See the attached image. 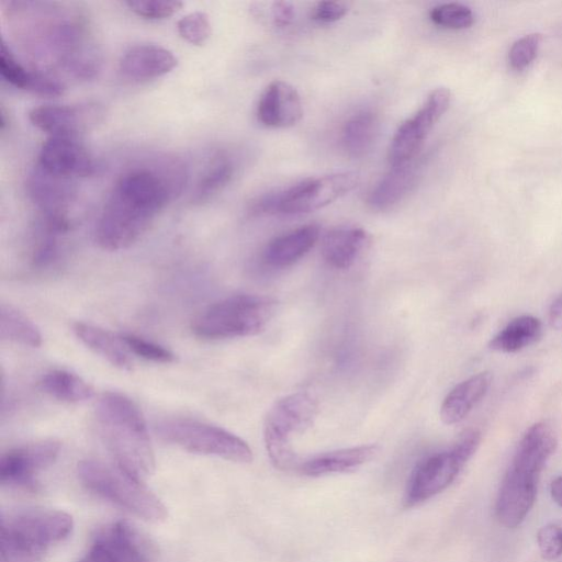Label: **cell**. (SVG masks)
Returning a JSON list of instances; mask_svg holds the SVG:
<instances>
[{
	"mask_svg": "<svg viewBox=\"0 0 562 562\" xmlns=\"http://www.w3.org/2000/svg\"><path fill=\"white\" fill-rule=\"evenodd\" d=\"M550 494L554 503L562 507V475L551 482Z\"/></svg>",
	"mask_w": 562,
	"mask_h": 562,
	"instance_id": "cell-41",
	"label": "cell"
},
{
	"mask_svg": "<svg viewBox=\"0 0 562 562\" xmlns=\"http://www.w3.org/2000/svg\"><path fill=\"white\" fill-rule=\"evenodd\" d=\"M419 164L415 160L391 167L379 182L372 188L367 204L374 211H386L396 205L412 190L419 175Z\"/></svg>",
	"mask_w": 562,
	"mask_h": 562,
	"instance_id": "cell-25",
	"label": "cell"
},
{
	"mask_svg": "<svg viewBox=\"0 0 562 562\" xmlns=\"http://www.w3.org/2000/svg\"><path fill=\"white\" fill-rule=\"evenodd\" d=\"M548 321L553 329L562 330V293L551 303Z\"/></svg>",
	"mask_w": 562,
	"mask_h": 562,
	"instance_id": "cell-40",
	"label": "cell"
},
{
	"mask_svg": "<svg viewBox=\"0 0 562 562\" xmlns=\"http://www.w3.org/2000/svg\"><path fill=\"white\" fill-rule=\"evenodd\" d=\"M468 461L453 447L422 460L409 477L404 504L414 507L446 490Z\"/></svg>",
	"mask_w": 562,
	"mask_h": 562,
	"instance_id": "cell-11",
	"label": "cell"
},
{
	"mask_svg": "<svg viewBox=\"0 0 562 562\" xmlns=\"http://www.w3.org/2000/svg\"><path fill=\"white\" fill-rule=\"evenodd\" d=\"M26 190L41 216L70 218L68 211L76 196L72 179L49 175L35 166L29 175Z\"/></svg>",
	"mask_w": 562,
	"mask_h": 562,
	"instance_id": "cell-15",
	"label": "cell"
},
{
	"mask_svg": "<svg viewBox=\"0 0 562 562\" xmlns=\"http://www.w3.org/2000/svg\"><path fill=\"white\" fill-rule=\"evenodd\" d=\"M235 171L234 164L226 155L216 156L199 179L192 202L205 203L220 193L232 180Z\"/></svg>",
	"mask_w": 562,
	"mask_h": 562,
	"instance_id": "cell-31",
	"label": "cell"
},
{
	"mask_svg": "<svg viewBox=\"0 0 562 562\" xmlns=\"http://www.w3.org/2000/svg\"><path fill=\"white\" fill-rule=\"evenodd\" d=\"M542 334L541 322L532 315L512 319L490 341V347L499 352H517L535 344Z\"/></svg>",
	"mask_w": 562,
	"mask_h": 562,
	"instance_id": "cell-28",
	"label": "cell"
},
{
	"mask_svg": "<svg viewBox=\"0 0 562 562\" xmlns=\"http://www.w3.org/2000/svg\"><path fill=\"white\" fill-rule=\"evenodd\" d=\"M359 181L360 176L355 171L305 179L278 191L277 214L296 215L316 211L352 191Z\"/></svg>",
	"mask_w": 562,
	"mask_h": 562,
	"instance_id": "cell-9",
	"label": "cell"
},
{
	"mask_svg": "<svg viewBox=\"0 0 562 562\" xmlns=\"http://www.w3.org/2000/svg\"><path fill=\"white\" fill-rule=\"evenodd\" d=\"M539 477L509 467L501 484L495 514L507 528L518 527L532 508Z\"/></svg>",
	"mask_w": 562,
	"mask_h": 562,
	"instance_id": "cell-14",
	"label": "cell"
},
{
	"mask_svg": "<svg viewBox=\"0 0 562 562\" xmlns=\"http://www.w3.org/2000/svg\"><path fill=\"white\" fill-rule=\"evenodd\" d=\"M319 232L318 225L307 224L274 237L262 249V263L270 269L294 265L314 247Z\"/></svg>",
	"mask_w": 562,
	"mask_h": 562,
	"instance_id": "cell-20",
	"label": "cell"
},
{
	"mask_svg": "<svg viewBox=\"0 0 562 562\" xmlns=\"http://www.w3.org/2000/svg\"><path fill=\"white\" fill-rule=\"evenodd\" d=\"M379 452L376 445H362L321 453L300 462L297 470L307 476H322L353 471L371 461Z\"/></svg>",
	"mask_w": 562,
	"mask_h": 562,
	"instance_id": "cell-21",
	"label": "cell"
},
{
	"mask_svg": "<svg viewBox=\"0 0 562 562\" xmlns=\"http://www.w3.org/2000/svg\"><path fill=\"white\" fill-rule=\"evenodd\" d=\"M1 77L15 88L30 90L42 95L63 94L65 86L58 79L36 70L25 68L15 57L10 46L1 40L0 49Z\"/></svg>",
	"mask_w": 562,
	"mask_h": 562,
	"instance_id": "cell-23",
	"label": "cell"
},
{
	"mask_svg": "<svg viewBox=\"0 0 562 562\" xmlns=\"http://www.w3.org/2000/svg\"><path fill=\"white\" fill-rule=\"evenodd\" d=\"M379 132V119L370 110H363L350 116L342 126L341 144L345 151L359 158L371 149Z\"/></svg>",
	"mask_w": 562,
	"mask_h": 562,
	"instance_id": "cell-27",
	"label": "cell"
},
{
	"mask_svg": "<svg viewBox=\"0 0 562 562\" xmlns=\"http://www.w3.org/2000/svg\"><path fill=\"white\" fill-rule=\"evenodd\" d=\"M89 549L106 562H151L155 552L146 537L122 520L100 528Z\"/></svg>",
	"mask_w": 562,
	"mask_h": 562,
	"instance_id": "cell-13",
	"label": "cell"
},
{
	"mask_svg": "<svg viewBox=\"0 0 562 562\" xmlns=\"http://www.w3.org/2000/svg\"><path fill=\"white\" fill-rule=\"evenodd\" d=\"M348 10L349 4L345 1H321L312 9L311 18L319 23H331L340 20Z\"/></svg>",
	"mask_w": 562,
	"mask_h": 562,
	"instance_id": "cell-38",
	"label": "cell"
},
{
	"mask_svg": "<svg viewBox=\"0 0 562 562\" xmlns=\"http://www.w3.org/2000/svg\"><path fill=\"white\" fill-rule=\"evenodd\" d=\"M78 477L91 493L150 522H161L168 509L161 499L116 465L87 459L78 463Z\"/></svg>",
	"mask_w": 562,
	"mask_h": 562,
	"instance_id": "cell-5",
	"label": "cell"
},
{
	"mask_svg": "<svg viewBox=\"0 0 562 562\" xmlns=\"http://www.w3.org/2000/svg\"><path fill=\"white\" fill-rule=\"evenodd\" d=\"M269 296L235 294L215 302L192 322V333L203 339H228L262 331L277 312Z\"/></svg>",
	"mask_w": 562,
	"mask_h": 562,
	"instance_id": "cell-4",
	"label": "cell"
},
{
	"mask_svg": "<svg viewBox=\"0 0 562 562\" xmlns=\"http://www.w3.org/2000/svg\"><path fill=\"white\" fill-rule=\"evenodd\" d=\"M450 101L451 92L448 88H436L419 110L398 126L387 150L391 167L415 160L427 135L448 110Z\"/></svg>",
	"mask_w": 562,
	"mask_h": 562,
	"instance_id": "cell-8",
	"label": "cell"
},
{
	"mask_svg": "<svg viewBox=\"0 0 562 562\" xmlns=\"http://www.w3.org/2000/svg\"><path fill=\"white\" fill-rule=\"evenodd\" d=\"M125 4L136 15L150 21L168 19L183 5L181 1L167 0H130Z\"/></svg>",
	"mask_w": 562,
	"mask_h": 562,
	"instance_id": "cell-36",
	"label": "cell"
},
{
	"mask_svg": "<svg viewBox=\"0 0 562 562\" xmlns=\"http://www.w3.org/2000/svg\"><path fill=\"white\" fill-rule=\"evenodd\" d=\"M60 443L53 439L20 446L0 459V483L3 486L35 490L37 475L57 459Z\"/></svg>",
	"mask_w": 562,
	"mask_h": 562,
	"instance_id": "cell-10",
	"label": "cell"
},
{
	"mask_svg": "<svg viewBox=\"0 0 562 562\" xmlns=\"http://www.w3.org/2000/svg\"><path fill=\"white\" fill-rule=\"evenodd\" d=\"M557 446L558 437L553 427L547 422L536 423L520 439L510 468L539 477Z\"/></svg>",
	"mask_w": 562,
	"mask_h": 562,
	"instance_id": "cell-19",
	"label": "cell"
},
{
	"mask_svg": "<svg viewBox=\"0 0 562 562\" xmlns=\"http://www.w3.org/2000/svg\"><path fill=\"white\" fill-rule=\"evenodd\" d=\"M541 43L539 33L524 35L513 43L508 52V63L514 70H524L536 58Z\"/></svg>",
	"mask_w": 562,
	"mask_h": 562,
	"instance_id": "cell-35",
	"label": "cell"
},
{
	"mask_svg": "<svg viewBox=\"0 0 562 562\" xmlns=\"http://www.w3.org/2000/svg\"><path fill=\"white\" fill-rule=\"evenodd\" d=\"M171 50L157 44H137L130 47L119 61L121 75L132 81H144L161 77L177 66Z\"/></svg>",
	"mask_w": 562,
	"mask_h": 562,
	"instance_id": "cell-18",
	"label": "cell"
},
{
	"mask_svg": "<svg viewBox=\"0 0 562 562\" xmlns=\"http://www.w3.org/2000/svg\"><path fill=\"white\" fill-rule=\"evenodd\" d=\"M95 420L117 468L142 482L154 473L156 460L147 424L133 400L120 392L103 393Z\"/></svg>",
	"mask_w": 562,
	"mask_h": 562,
	"instance_id": "cell-2",
	"label": "cell"
},
{
	"mask_svg": "<svg viewBox=\"0 0 562 562\" xmlns=\"http://www.w3.org/2000/svg\"><path fill=\"white\" fill-rule=\"evenodd\" d=\"M431 22L448 30H463L474 23V13L465 4L449 2L435 5L429 11Z\"/></svg>",
	"mask_w": 562,
	"mask_h": 562,
	"instance_id": "cell-32",
	"label": "cell"
},
{
	"mask_svg": "<svg viewBox=\"0 0 562 562\" xmlns=\"http://www.w3.org/2000/svg\"><path fill=\"white\" fill-rule=\"evenodd\" d=\"M272 22L278 27L290 25L295 16V9L289 1H276L271 8Z\"/></svg>",
	"mask_w": 562,
	"mask_h": 562,
	"instance_id": "cell-39",
	"label": "cell"
},
{
	"mask_svg": "<svg viewBox=\"0 0 562 562\" xmlns=\"http://www.w3.org/2000/svg\"><path fill=\"white\" fill-rule=\"evenodd\" d=\"M369 244V234L358 226H339L322 240V257L335 269L350 268Z\"/></svg>",
	"mask_w": 562,
	"mask_h": 562,
	"instance_id": "cell-22",
	"label": "cell"
},
{
	"mask_svg": "<svg viewBox=\"0 0 562 562\" xmlns=\"http://www.w3.org/2000/svg\"><path fill=\"white\" fill-rule=\"evenodd\" d=\"M492 383L488 371L479 372L457 384L443 398L440 418L446 425L463 420L486 395Z\"/></svg>",
	"mask_w": 562,
	"mask_h": 562,
	"instance_id": "cell-24",
	"label": "cell"
},
{
	"mask_svg": "<svg viewBox=\"0 0 562 562\" xmlns=\"http://www.w3.org/2000/svg\"><path fill=\"white\" fill-rule=\"evenodd\" d=\"M537 543L543 559L555 560L562 555V527L549 524L537 532Z\"/></svg>",
	"mask_w": 562,
	"mask_h": 562,
	"instance_id": "cell-37",
	"label": "cell"
},
{
	"mask_svg": "<svg viewBox=\"0 0 562 562\" xmlns=\"http://www.w3.org/2000/svg\"><path fill=\"white\" fill-rule=\"evenodd\" d=\"M40 387L49 396L67 402L80 403L93 396V387L78 374L64 369H54L40 380Z\"/></svg>",
	"mask_w": 562,
	"mask_h": 562,
	"instance_id": "cell-29",
	"label": "cell"
},
{
	"mask_svg": "<svg viewBox=\"0 0 562 562\" xmlns=\"http://www.w3.org/2000/svg\"><path fill=\"white\" fill-rule=\"evenodd\" d=\"M100 115L94 104L58 105L46 104L34 108L29 113L30 122L38 130L49 134L76 135L95 122Z\"/></svg>",
	"mask_w": 562,
	"mask_h": 562,
	"instance_id": "cell-16",
	"label": "cell"
},
{
	"mask_svg": "<svg viewBox=\"0 0 562 562\" xmlns=\"http://www.w3.org/2000/svg\"><path fill=\"white\" fill-rule=\"evenodd\" d=\"M72 330L77 338L94 353L113 367L130 371L133 367L131 353L120 335L85 322H76Z\"/></svg>",
	"mask_w": 562,
	"mask_h": 562,
	"instance_id": "cell-26",
	"label": "cell"
},
{
	"mask_svg": "<svg viewBox=\"0 0 562 562\" xmlns=\"http://www.w3.org/2000/svg\"><path fill=\"white\" fill-rule=\"evenodd\" d=\"M156 431L164 441L192 453L214 456L236 463H249L254 459L250 447L240 437L198 419H166L156 426Z\"/></svg>",
	"mask_w": 562,
	"mask_h": 562,
	"instance_id": "cell-7",
	"label": "cell"
},
{
	"mask_svg": "<svg viewBox=\"0 0 562 562\" xmlns=\"http://www.w3.org/2000/svg\"><path fill=\"white\" fill-rule=\"evenodd\" d=\"M72 529V517L58 509L2 513L0 562H45L48 549L67 539Z\"/></svg>",
	"mask_w": 562,
	"mask_h": 562,
	"instance_id": "cell-3",
	"label": "cell"
},
{
	"mask_svg": "<svg viewBox=\"0 0 562 562\" xmlns=\"http://www.w3.org/2000/svg\"><path fill=\"white\" fill-rule=\"evenodd\" d=\"M317 415V402L307 392H296L277 401L263 423V440L272 464L283 471L299 467L291 436L308 429Z\"/></svg>",
	"mask_w": 562,
	"mask_h": 562,
	"instance_id": "cell-6",
	"label": "cell"
},
{
	"mask_svg": "<svg viewBox=\"0 0 562 562\" xmlns=\"http://www.w3.org/2000/svg\"><path fill=\"white\" fill-rule=\"evenodd\" d=\"M186 180L178 164L160 158L124 172L115 182L95 226L98 245L109 251L128 248L178 194Z\"/></svg>",
	"mask_w": 562,
	"mask_h": 562,
	"instance_id": "cell-1",
	"label": "cell"
},
{
	"mask_svg": "<svg viewBox=\"0 0 562 562\" xmlns=\"http://www.w3.org/2000/svg\"><path fill=\"white\" fill-rule=\"evenodd\" d=\"M179 35L193 45L203 44L211 35V24L206 13L191 12L177 22Z\"/></svg>",
	"mask_w": 562,
	"mask_h": 562,
	"instance_id": "cell-34",
	"label": "cell"
},
{
	"mask_svg": "<svg viewBox=\"0 0 562 562\" xmlns=\"http://www.w3.org/2000/svg\"><path fill=\"white\" fill-rule=\"evenodd\" d=\"M0 336L3 340L31 348L42 345V335L37 326L10 304H1L0 307Z\"/></svg>",
	"mask_w": 562,
	"mask_h": 562,
	"instance_id": "cell-30",
	"label": "cell"
},
{
	"mask_svg": "<svg viewBox=\"0 0 562 562\" xmlns=\"http://www.w3.org/2000/svg\"><path fill=\"white\" fill-rule=\"evenodd\" d=\"M120 337L130 353H133L145 360L159 363H169L176 359V356L172 351L144 337L130 333H122L120 334Z\"/></svg>",
	"mask_w": 562,
	"mask_h": 562,
	"instance_id": "cell-33",
	"label": "cell"
},
{
	"mask_svg": "<svg viewBox=\"0 0 562 562\" xmlns=\"http://www.w3.org/2000/svg\"><path fill=\"white\" fill-rule=\"evenodd\" d=\"M35 166L49 175L72 180L91 177L100 168L76 135L49 136L40 149Z\"/></svg>",
	"mask_w": 562,
	"mask_h": 562,
	"instance_id": "cell-12",
	"label": "cell"
},
{
	"mask_svg": "<svg viewBox=\"0 0 562 562\" xmlns=\"http://www.w3.org/2000/svg\"><path fill=\"white\" fill-rule=\"evenodd\" d=\"M303 116L299 92L286 81L273 80L260 95L257 117L268 127L284 128L295 125Z\"/></svg>",
	"mask_w": 562,
	"mask_h": 562,
	"instance_id": "cell-17",
	"label": "cell"
}]
</instances>
